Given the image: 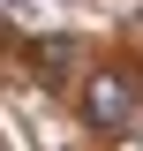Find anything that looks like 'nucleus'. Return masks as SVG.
I'll use <instances>...</instances> for the list:
<instances>
[{"instance_id": "obj_1", "label": "nucleus", "mask_w": 143, "mask_h": 151, "mask_svg": "<svg viewBox=\"0 0 143 151\" xmlns=\"http://www.w3.org/2000/svg\"><path fill=\"white\" fill-rule=\"evenodd\" d=\"M128 113H136L128 68H90V76H83V121H90L98 136H128Z\"/></svg>"}, {"instance_id": "obj_2", "label": "nucleus", "mask_w": 143, "mask_h": 151, "mask_svg": "<svg viewBox=\"0 0 143 151\" xmlns=\"http://www.w3.org/2000/svg\"><path fill=\"white\" fill-rule=\"evenodd\" d=\"M30 60H38V76H45V83H68V76H75V38H38Z\"/></svg>"}]
</instances>
